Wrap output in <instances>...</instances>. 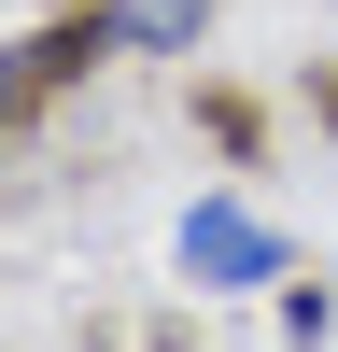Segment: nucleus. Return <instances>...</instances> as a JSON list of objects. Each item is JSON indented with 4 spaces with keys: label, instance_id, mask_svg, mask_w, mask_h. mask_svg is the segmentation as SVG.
<instances>
[{
    "label": "nucleus",
    "instance_id": "nucleus-1",
    "mask_svg": "<svg viewBox=\"0 0 338 352\" xmlns=\"http://www.w3.org/2000/svg\"><path fill=\"white\" fill-rule=\"evenodd\" d=\"M282 254H268V226L240 212V197H197L183 212V282H212V296H240V282H268Z\"/></svg>",
    "mask_w": 338,
    "mask_h": 352
}]
</instances>
